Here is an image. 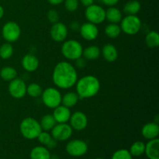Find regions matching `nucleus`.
Returning <instances> with one entry per match:
<instances>
[{
	"instance_id": "7c9ffc66",
	"label": "nucleus",
	"mask_w": 159,
	"mask_h": 159,
	"mask_svg": "<svg viewBox=\"0 0 159 159\" xmlns=\"http://www.w3.org/2000/svg\"><path fill=\"white\" fill-rule=\"evenodd\" d=\"M42 89L41 86L37 83H31L26 86V94L29 95L32 98H37L41 96Z\"/></svg>"
},
{
	"instance_id": "39448f33",
	"label": "nucleus",
	"mask_w": 159,
	"mask_h": 159,
	"mask_svg": "<svg viewBox=\"0 0 159 159\" xmlns=\"http://www.w3.org/2000/svg\"><path fill=\"white\" fill-rule=\"evenodd\" d=\"M40 96L43 103L48 108L54 109L61 104V94L57 89L54 87L45 89Z\"/></svg>"
},
{
	"instance_id": "6ab92c4d",
	"label": "nucleus",
	"mask_w": 159,
	"mask_h": 159,
	"mask_svg": "<svg viewBox=\"0 0 159 159\" xmlns=\"http://www.w3.org/2000/svg\"><path fill=\"white\" fill-rule=\"evenodd\" d=\"M101 54L107 62L116 61L118 57V51L114 45L111 43H107L102 47L101 50Z\"/></svg>"
},
{
	"instance_id": "dca6fc26",
	"label": "nucleus",
	"mask_w": 159,
	"mask_h": 159,
	"mask_svg": "<svg viewBox=\"0 0 159 159\" xmlns=\"http://www.w3.org/2000/svg\"><path fill=\"white\" fill-rule=\"evenodd\" d=\"M141 134L146 140L158 138L159 134V126L156 122H149L144 124L141 129Z\"/></svg>"
},
{
	"instance_id": "9b49d317",
	"label": "nucleus",
	"mask_w": 159,
	"mask_h": 159,
	"mask_svg": "<svg viewBox=\"0 0 159 159\" xmlns=\"http://www.w3.org/2000/svg\"><path fill=\"white\" fill-rule=\"evenodd\" d=\"M26 84L20 78H16L9 82V93L12 98L16 99H22L26 94Z\"/></svg>"
},
{
	"instance_id": "6e6552de",
	"label": "nucleus",
	"mask_w": 159,
	"mask_h": 159,
	"mask_svg": "<svg viewBox=\"0 0 159 159\" xmlns=\"http://www.w3.org/2000/svg\"><path fill=\"white\" fill-rule=\"evenodd\" d=\"M2 35L8 43L17 41L21 35V29L16 22L9 21L4 24L2 29Z\"/></svg>"
},
{
	"instance_id": "b1692460",
	"label": "nucleus",
	"mask_w": 159,
	"mask_h": 159,
	"mask_svg": "<svg viewBox=\"0 0 159 159\" xmlns=\"http://www.w3.org/2000/svg\"><path fill=\"white\" fill-rule=\"evenodd\" d=\"M39 123H40L42 130H44V131H50L57 124V122L52 114H45L44 116H42Z\"/></svg>"
},
{
	"instance_id": "ddd939ff",
	"label": "nucleus",
	"mask_w": 159,
	"mask_h": 159,
	"mask_svg": "<svg viewBox=\"0 0 159 159\" xmlns=\"http://www.w3.org/2000/svg\"><path fill=\"white\" fill-rule=\"evenodd\" d=\"M68 122L73 130L82 131L85 130L88 125V117L83 112L77 111L71 115Z\"/></svg>"
},
{
	"instance_id": "f704fd0d",
	"label": "nucleus",
	"mask_w": 159,
	"mask_h": 159,
	"mask_svg": "<svg viewBox=\"0 0 159 159\" xmlns=\"http://www.w3.org/2000/svg\"><path fill=\"white\" fill-rule=\"evenodd\" d=\"M47 17L49 22L52 24L57 23L59 20V14L55 9H50L47 13Z\"/></svg>"
},
{
	"instance_id": "f3484780",
	"label": "nucleus",
	"mask_w": 159,
	"mask_h": 159,
	"mask_svg": "<svg viewBox=\"0 0 159 159\" xmlns=\"http://www.w3.org/2000/svg\"><path fill=\"white\" fill-rule=\"evenodd\" d=\"M21 65L25 71L28 72H33L38 68L39 60L34 54H26L22 58Z\"/></svg>"
},
{
	"instance_id": "0eeeda50",
	"label": "nucleus",
	"mask_w": 159,
	"mask_h": 159,
	"mask_svg": "<svg viewBox=\"0 0 159 159\" xmlns=\"http://www.w3.org/2000/svg\"><path fill=\"white\" fill-rule=\"evenodd\" d=\"M85 16L88 22L99 25L106 20V10L101 6L93 3L91 6L86 7Z\"/></svg>"
},
{
	"instance_id": "e433bc0d",
	"label": "nucleus",
	"mask_w": 159,
	"mask_h": 159,
	"mask_svg": "<svg viewBox=\"0 0 159 159\" xmlns=\"http://www.w3.org/2000/svg\"><path fill=\"white\" fill-rule=\"evenodd\" d=\"M57 141L52 138V139H51V141H50V142L46 145V148H48V149L55 148L56 146H57Z\"/></svg>"
},
{
	"instance_id": "79ce46f5",
	"label": "nucleus",
	"mask_w": 159,
	"mask_h": 159,
	"mask_svg": "<svg viewBox=\"0 0 159 159\" xmlns=\"http://www.w3.org/2000/svg\"><path fill=\"white\" fill-rule=\"evenodd\" d=\"M4 8L2 7V6H0V20H1L2 18L3 17V16H4Z\"/></svg>"
},
{
	"instance_id": "f03ea898",
	"label": "nucleus",
	"mask_w": 159,
	"mask_h": 159,
	"mask_svg": "<svg viewBox=\"0 0 159 159\" xmlns=\"http://www.w3.org/2000/svg\"><path fill=\"white\" fill-rule=\"evenodd\" d=\"M75 93L79 99H89L99 92L100 82L94 75H85L78 79L75 83Z\"/></svg>"
},
{
	"instance_id": "c85d7f7f",
	"label": "nucleus",
	"mask_w": 159,
	"mask_h": 159,
	"mask_svg": "<svg viewBox=\"0 0 159 159\" xmlns=\"http://www.w3.org/2000/svg\"><path fill=\"white\" fill-rule=\"evenodd\" d=\"M145 43L150 48H156L159 45V35L156 31H150L145 37Z\"/></svg>"
},
{
	"instance_id": "5701e85b",
	"label": "nucleus",
	"mask_w": 159,
	"mask_h": 159,
	"mask_svg": "<svg viewBox=\"0 0 159 159\" xmlns=\"http://www.w3.org/2000/svg\"><path fill=\"white\" fill-rule=\"evenodd\" d=\"M79 97L78 94L74 92H69L67 93L62 96L61 98V104L65 106L68 108L74 107L79 102Z\"/></svg>"
},
{
	"instance_id": "9d476101",
	"label": "nucleus",
	"mask_w": 159,
	"mask_h": 159,
	"mask_svg": "<svg viewBox=\"0 0 159 159\" xmlns=\"http://www.w3.org/2000/svg\"><path fill=\"white\" fill-rule=\"evenodd\" d=\"M51 137L57 141H65L69 139L73 133V129L67 123L57 124L52 128Z\"/></svg>"
},
{
	"instance_id": "a211bd4d",
	"label": "nucleus",
	"mask_w": 159,
	"mask_h": 159,
	"mask_svg": "<svg viewBox=\"0 0 159 159\" xmlns=\"http://www.w3.org/2000/svg\"><path fill=\"white\" fill-rule=\"evenodd\" d=\"M144 154L149 159H159V139L149 140L145 144Z\"/></svg>"
},
{
	"instance_id": "412c9836",
	"label": "nucleus",
	"mask_w": 159,
	"mask_h": 159,
	"mask_svg": "<svg viewBox=\"0 0 159 159\" xmlns=\"http://www.w3.org/2000/svg\"><path fill=\"white\" fill-rule=\"evenodd\" d=\"M123 18L122 12L118 8L115 6L109 7L107 10H106V20L110 23H120Z\"/></svg>"
},
{
	"instance_id": "72a5a7b5",
	"label": "nucleus",
	"mask_w": 159,
	"mask_h": 159,
	"mask_svg": "<svg viewBox=\"0 0 159 159\" xmlns=\"http://www.w3.org/2000/svg\"><path fill=\"white\" fill-rule=\"evenodd\" d=\"M64 4L68 12H75L79 8V0H64Z\"/></svg>"
},
{
	"instance_id": "aec40b11",
	"label": "nucleus",
	"mask_w": 159,
	"mask_h": 159,
	"mask_svg": "<svg viewBox=\"0 0 159 159\" xmlns=\"http://www.w3.org/2000/svg\"><path fill=\"white\" fill-rule=\"evenodd\" d=\"M30 159H51V153L49 149L43 145L36 146L30 153Z\"/></svg>"
},
{
	"instance_id": "20e7f679",
	"label": "nucleus",
	"mask_w": 159,
	"mask_h": 159,
	"mask_svg": "<svg viewBox=\"0 0 159 159\" xmlns=\"http://www.w3.org/2000/svg\"><path fill=\"white\" fill-rule=\"evenodd\" d=\"M61 51L67 60L76 61L82 57L83 47L76 40H65L62 43Z\"/></svg>"
},
{
	"instance_id": "473e14b6",
	"label": "nucleus",
	"mask_w": 159,
	"mask_h": 159,
	"mask_svg": "<svg viewBox=\"0 0 159 159\" xmlns=\"http://www.w3.org/2000/svg\"><path fill=\"white\" fill-rule=\"evenodd\" d=\"M37 139L38 140V141L40 143V144L46 146L47 144L50 142V141L52 139V137H51V134L48 133V131L42 130V131L40 133V134L38 135Z\"/></svg>"
},
{
	"instance_id": "bb28decb",
	"label": "nucleus",
	"mask_w": 159,
	"mask_h": 159,
	"mask_svg": "<svg viewBox=\"0 0 159 159\" xmlns=\"http://www.w3.org/2000/svg\"><path fill=\"white\" fill-rule=\"evenodd\" d=\"M105 34L108 37L112 39L116 38L121 34V29L119 24L116 23H109L105 27Z\"/></svg>"
},
{
	"instance_id": "c9c22d12",
	"label": "nucleus",
	"mask_w": 159,
	"mask_h": 159,
	"mask_svg": "<svg viewBox=\"0 0 159 159\" xmlns=\"http://www.w3.org/2000/svg\"><path fill=\"white\" fill-rule=\"evenodd\" d=\"M102 2L103 3L105 6H109V7H111V6H115L118 2H120V0H101Z\"/></svg>"
},
{
	"instance_id": "7ed1b4c3",
	"label": "nucleus",
	"mask_w": 159,
	"mask_h": 159,
	"mask_svg": "<svg viewBox=\"0 0 159 159\" xmlns=\"http://www.w3.org/2000/svg\"><path fill=\"white\" fill-rule=\"evenodd\" d=\"M20 131L26 139L34 140L37 139L42 129L39 121L33 117H26L20 123Z\"/></svg>"
},
{
	"instance_id": "2eb2a0df",
	"label": "nucleus",
	"mask_w": 159,
	"mask_h": 159,
	"mask_svg": "<svg viewBox=\"0 0 159 159\" xmlns=\"http://www.w3.org/2000/svg\"><path fill=\"white\" fill-rule=\"evenodd\" d=\"M53 110H54V112L52 115L57 124H65L69 121L70 116L71 115L70 108H68L65 106L61 104Z\"/></svg>"
},
{
	"instance_id": "58836bf2",
	"label": "nucleus",
	"mask_w": 159,
	"mask_h": 159,
	"mask_svg": "<svg viewBox=\"0 0 159 159\" xmlns=\"http://www.w3.org/2000/svg\"><path fill=\"white\" fill-rule=\"evenodd\" d=\"M48 1L52 6H58V5L64 2V0H48Z\"/></svg>"
},
{
	"instance_id": "4c0bfd02",
	"label": "nucleus",
	"mask_w": 159,
	"mask_h": 159,
	"mask_svg": "<svg viewBox=\"0 0 159 159\" xmlns=\"http://www.w3.org/2000/svg\"><path fill=\"white\" fill-rule=\"evenodd\" d=\"M79 1L82 3V6H85V7H88L94 3V0H79Z\"/></svg>"
},
{
	"instance_id": "f8f14e48",
	"label": "nucleus",
	"mask_w": 159,
	"mask_h": 159,
	"mask_svg": "<svg viewBox=\"0 0 159 159\" xmlns=\"http://www.w3.org/2000/svg\"><path fill=\"white\" fill-rule=\"evenodd\" d=\"M68 30L66 25L58 21L52 24L51 30H50V35L54 41L60 43L66 40L68 37Z\"/></svg>"
},
{
	"instance_id": "a878e982",
	"label": "nucleus",
	"mask_w": 159,
	"mask_h": 159,
	"mask_svg": "<svg viewBox=\"0 0 159 159\" xmlns=\"http://www.w3.org/2000/svg\"><path fill=\"white\" fill-rule=\"evenodd\" d=\"M0 76L4 81L10 82L17 77V71L13 67H3L0 71Z\"/></svg>"
},
{
	"instance_id": "c756f323",
	"label": "nucleus",
	"mask_w": 159,
	"mask_h": 159,
	"mask_svg": "<svg viewBox=\"0 0 159 159\" xmlns=\"http://www.w3.org/2000/svg\"><path fill=\"white\" fill-rule=\"evenodd\" d=\"M13 54V47L11 43H4L0 47V57L4 60L10 58Z\"/></svg>"
},
{
	"instance_id": "393cba45",
	"label": "nucleus",
	"mask_w": 159,
	"mask_h": 159,
	"mask_svg": "<svg viewBox=\"0 0 159 159\" xmlns=\"http://www.w3.org/2000/svg\"><path fill=\"white\" fill-rule=\"evenodd\" d=\"M141 3L138 0H130L124 6V12L127 15H137L141 10Z\"/></svg>"
},
{
	"instance_id": "1a4fd4ad",
	"label": "nucleus",
	"mask_w": 159,
	"mask_h": 159,
	"mask_svg": "<svg viewBox=\"0 0 159 159\" xmlns=\"http://www.w3.org/2000/svg\"><path fill=\"white\" fill-rule=\"evenodd\" d=\"M88 144L83 140L75 139L70 141L66 144L65 150L69 155L72 157H81L85 155L88 152Z\"/></svg>"
},
{
	"instance_id": "ea45409f",
	"label": "nucleus",
	"mask_w": 159,
	"mask_h": 159,
	"mask_svg": "<svg viewBox=\"0 0 159 159\" xmlns=\"http://www.w3.org/2000/svg\"><path fill=\"white\" fill-rule=\"evenodd\" d=\"M75 61H76V65H77V66L79 67V68H83V67L85 66V61H84L83 59H82V57L77 59Z\"/></svg>"
},
{
	"instance_id": "a19ab883",
	"label": "nucleus",
	"mask_w": 159,
	"mask_h": 159,
	"mask_svg": "<svg viewBox=\"0 0 159 159\" xmlns=\"http://www.w3.org/2000/svg\"><path fill=\"white\" fill-rule=\"evenodd\" d=\"M71 28L72 30H79V23H77V22H73V23H71Z\"/></svg>"
},
{
	"instance_id": "f257e3e1",
	"label": "nucleus",
	"mask_w": 159,
	"mask_h": 159,
	"mask_svg": "<svg viewBox=\"0 0 159 159\" xmlns=\"http://www.w3.org/2000/svg\"><path fill=\"white\" fill-rule=\"evenodd\" d=\"M52 80L57 88L68 89L72 88L77 82V71L70 62L60 61L53 70Z\"/></svg>"
},
{
	"instance_id": "4468645a",
	"label": "nucleus",
	"mask_w": 159,
	"mask_h": 159,
	"mask_svg": "<svg viewBox=\"0 0 159 159\" xmlns=\"http://www.w3.org/2000/svg\"><path fill=\"white\" fill-rule=\"evenodd\" d=\"M79 32L83 39L88 41L96 40L99 36V29L97 25L87 22L83 23L79 28Z\"/></svg>"
},
{
	"instance_id": "423d86ee",
	"label": "nucleus",
	"mask_w": 159,
	"mask_h": 159,
	"mask_svg": "<svg viewBox=\"0 0 159 159\" xmlns=\"http://www.w3.org/2000/svg\"><path fill=\"white\" fill-rule=\"evenodd\" d=\"M120 23L121 31L127 35H135L141 28V21L137 15H127Z\"/></svg>"
},
{
	"instance_id": "2f4dec72",
	"label": "nucleus",
	"mask_w": 159,
	"mask_h": 159,
	"mask_svg": "<svg viewBox=\"0 0 159 159\" xmlns=\"http://www.w3.org/2000/svg\"><path fill=\"white\" fill-rule=\"evenodd\" d=\"M111 159H133L130 152L127 149H119L112 155Z\"/></svg>"
},
{
	"instance_id": "cd10ccee",
	"label": "nucleus",
	"mask_w": 159,
	"mask_h": 159,
	"mask_svg": "<svg viewBox=\"0 0 159 159\" xmlns=\"http://www.w3.org/2000/svg\"><path fill=\"white\" fill-rule=\"evenodd\" d=\"M144 150H145V144L142 141H138L132 144L129 152L132 157H139L144 155Z\"/></svg>"
},
{
	"instance_id": "37998d69",
	"label": "nucleus",
	"mask_w": 159,
	"mask_h": 159,
	"mask_svg": "<svg viewBox=\"0 0 159 159\" xmlns=\"http://www.w3.org/2000/svg\"><path fill=\"white\" fill-rule=\"evenodd\" d=\"M96 159H103V158H96Z\"/></svg>"
},
{
	"instance_id": "4be33fe9",
	"label": "nucleus",
	"mask_w": 159,
	"mask_h": 159,
	"mask_svg": "<svg viewBox=\"0 0 159 159\" xmlns=\"http://www.w3.org/2000/svg\"><path fill=\"white\" fill-rule=\"evenodd\" d=\"M101 54V50L96 45H91L83 49L82 56L89 61H94L99 58Z\"/></svg>"
}]
</instances>
